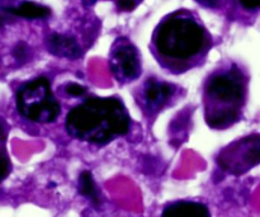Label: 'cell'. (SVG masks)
Segmentation results:
<instances>
[{
	"instance_id": "cell-4",
	"label": "cell",
	"mask_w": 260,
	"mask_h": 217,
	"mask_svg": "<svg viewBox=\"0 0 260 217\" xmlns=\"http://www.w3.org/2000/svg\"><path fill=\"white\" fill-rule=\"evenodd\" d=\"M221 169L234 175L248 173L260 164V135H249L231 142L217 157Z\"/></svg>"
},
{
	"instance_id": "cell-5",
	"label": "cell",
	"mask_w": 260,
	"mask_h": 217,
	"mask_svg": "<svg viewBox=\"0 0 260 217\" xmlns=\"http://www.w3.org/2000/svg\"><path fill=\"white\" fill-rule=\"evenodd\" d=\"M245 79L236 68L225 74L213 75L206 88L208 98L217 103H223L226 109L239 113L245 99Z\"/></svg>"
},
{
	"instance_id": "cell-11",
	"label": "cell",
	"mask_w": 260,
	"mask_h": 217,
	"mask_svg": "<svg viewBox=\"0 0 260 217\" xmlns=\"http://www.w3.org/2000/svg\"><path fill=\"white\" fill-rule=\"evenodd\" d=\"M79 193L86 200L90 201L94 206L101 205V197H99V192L96 190L95 182L91 175L90 172L85 170L79 175V185H78Z\"/></svg>"
},
{
	"instance_id": "cell-3",
	"label": "cell",
	"mask_w": 260,
	"mask_h": 217,
	"mask_svg": "<svg viewBox=\"0 0 260 217\" xmlns=\"http://www.w3.org/2000/svg\"><path fill=\"white\" fill-rule=\"evenodd\" d=\"M17 109L20 116L37 123L56 121L61 112L60 103L53 96L50 80L45 76L33 79L18 89Z\"/></svg>"
},
{
	"instance_id": "cell-16",
	"label": "cell",
	"mask_w": 260,
	"mask_h": 217,
	"mask_svg": "<svg viewBox=\"0 0 260 217\" xmlns=\"http://www.w3.org/2000/svg\"><path fill=\"white\" fill-rule=\"evenodd\" d=\"M240 4L243 5L245 9L249 10H254V9H259L260 8V0H239Z\"/></svg>"
},
{
	"instance_id": "cell-17",
	"label": "cell",
	"mask_w": 260,
	"mask_h": 217,
	"mask_svg": "<svg viewBox=\"0 0 260 217\" xmlns=\"http://www.w3.org/2000/svg\"><path fill=\"white\" fill-rule=\"evenodd\" d=\"M8 131H9V129H8L7 122H5V119H3L2 117H0V142L7 141Z\"/></svg>"
},
{
	"instance_id": "cell-7",
	"label": "cell",
	"mask_w": 260,
	"mask_h": 217,
	"mask_svg": "<svg viewBox=\"0 0 260 217\" xmlns=\"http://www.w3.org/2000/svg\"><path fill=\"white\" fill-rule=\"evenodd\" d=\"M173 91L174 88L170 84L151 79L145 85V102L151 111H157L169 101L170 97L173 96Z\"/></svg>"
},
{
	"instance_id": "cell-9",
	"label": "cell",
	"mask_w": 260,
	"mask_h": 217,
	"mask_svg": "<svg viewBox=\"0 0 260 217\" xmlns=\"http://www.w3.org/2000/svg\"><path fill=\"white\" fill-rule=\"evenodd\" d=\"M48 50L55 56L66 58H78L81 56V50L73 37L63 35H52L48 40Z\"/></svg>"
},
{
	"instance_id": "cell-14",
	"label": "cell",
	"mask_w": 260,
	"mask_h": 217,
	"mask_svg": "<svg viewBox=\"0 0 260 217\" xmlns=\"http://www.w3.org/2000/svg\"><path fill=\"white\" fill-rule=\"evenodd\" d=\"M13 56H14L15 60L19 61V63H23V61L27 60V57H28L27 45L23 42L18 43V45L14 47V50H13Z\"/></svg>"
},
{
	"instance_id": "cell-10",
	"label": "cell",
	"mask_w": 260,
	"mask_h": 217,
	"mask_svg": "<svg viewBox=\"0 0 260 217\" xmlns=\"http://www.w3.org/2000/svg\"><path fill=\"white\" fill-rule=\"evenodd\" d=\"M5 10L10 14L25 18V19H43V18H47L51 15L50 8L36 4L33 2H23L18 7L5 8Z\"/></svg>"
},
{
	"instance_id": "cell-18",
	"label": "cell",
	"mask_w": 260,
	"mask_h": 217,
	"mask_svg": "<svg viewBox=\"0 0 260 217\" xmlns=\"http://www.w3.org/2000/svg\"><path fill=\"white\" fill-rule=\"evenodd\" d=\"M197 2L200 3V4L205 5V7L212 8V7H217L220 0H197Z\"/></svg>"
},
{
	"instance_id": "cell-15",
	"label": "cell",
	"mask_w": 260,
	"mask_h": 217,
	"mask_svg": "<svg viewBox=\"0 0 260 217\" xmlns=\"http://www.w3.org/2000/svg\"><path fill=\"white\" fill-rule=\"evenodd\" d=\"M140 2L141 0H117V7L122 12H131L140 4Z\"/></svg>"
},
{
	"instance_id": "cell-12",
	"label": "cell",
	"mask_w": 260,
	"mask_h": 217,
	"mask_svg": "<svg viewBox=\"0 0 260 217\" xmlns=\"http://www.w3.org/2000/svg\"><path fill=\"white\" fill-rule=\"evenodd\" d=\"M10 172V160L7 152L0 149V183L9 175Z\"/></svg>"
},
{
	"instance_id": "cell-8",
	"label": "cell",
	"mask_w": 260,
	"mask_h": 217,
	"mask_svg": "<svg viewBox=\"0 0 260 217\" xmlns=\"http://www.w3.org/2000/svg\"><path fill=\"white\" fill-rule=\"evenodd\" d=\"M161 217H211V213L203 203L180 201L167 206Z\"/></svg>"
},
{
	"instance_id": "cell-1",
	"label": "cell",
	"mask_w": 260,
	"mask_h": 217,
	"mask_svg": "<svg viewBox=\"0 0 260 217\" xmlns=\"http://www.w3.org/2000/svg\"><path fill=\"white\" fill-rule=\"evenodd\" d=\"M131 118L119 99L93 97L71 109L66 130L75 139L91 144H107L129 131Z\"/></svg>"
},
{
	"instance_id": "cell-6",
	"label": "cell",
	"mask_w": 260,
	"mask_h": 217,
	"mask_svg": "<svg viewBox=\"0 0 260 217\" xmlns=\"http://www.w3.org/2000/svg\"><path fill=\"white\" fill-rule=\"evenodd\" d=\"M111 71L119 81H129L139 78L141 73V63L134 45L122 42L113 48Z\"/></svg>"
},
{
	"instance_id": "cell-2",
	"label": "cell",
	"mask_w": 260,
	"mask_h": 217,
	"mask_svg": "<svg viewBox=\"0 0 260 217\" xmlns=\"http://www.w3.org/2000/svg\"><path fill=\"white\" fill-rule=\"evenodd\" d=\"M155 45L157 52L168 60L188 61L202 51L205 32L192 18L175 15L160 25Z\"/></svg>"
},
{
	"instance_id": "cell-13",
	"label": "cell",
	"mask_w": 260,
	"mask_h": 217,
	"mask_svg": "<svg viewBox=\"0 0 260 217\" xmlns=\"http://www.w3.org/2000/svg\"><path fill=\"white\" fill-rule=\"evenodd\" d=\"M65 91L68 96L73 97V98H79V97H83L86 93V89L80 84L68 83L65 86Z\"/></svg>"
}]
</instances>
